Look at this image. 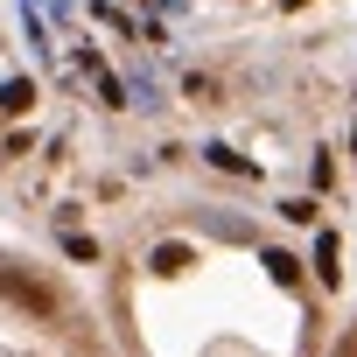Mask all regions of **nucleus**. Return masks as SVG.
Masks as SVG:
<instances>
[{
	"label": "nucleus",
	"instance_id": "nucleus-1",
	"mask_svg": "<svg viewBox=\"0 0 357 357\" xmlns=\"http://www.w3.org/2000/svg\"><path fill=\"white\" fill-rule=\"evenodd\" d=\"M315 0H0V204L29 218L133 197L168 105H225L204 43L287 22Z\"/></svg>",
	"mask_w": 357,
	"mask_h": 357
},
{
	"label": "nucleus",
	"instance_id": "nucleus-2",
	"mask_svg": "<svg viewBox=\"0 0 357 357\" xmlns=\"http://www.w3.org/2000/svg\"><path fill=\"white\" fill-rule=\"evenodd\" d=\"M84 245L119 357H322L308 259L231 197H119Z\"/></svg>",
	"mask_w": 357,
	"mask_h": 357
},
{
	"label": "nucleus",
	"instance_id": "nucleus-3",
	"mask_svg": "<svg viewBox=\"0 0 357 357\" xmlns=\"http://www.w3.org/2000/svg\"><path fill=\"white\" fill-rule=\"evenodd\" d=\"M0 357H119L98 294L22 238H0Z\"/></svg>",
	"mask_w": 357,
	"mask_h": 357
},
{
	"label": "nucleus",
	"instance_id": "nucleus-4",
	"mask_svg": "<svg viewBox=\"0 0 357 357\" xmlns=\"http://www.w3.org/2000/svg\"><path fill=\"white\" fill-rule=\"evenodd\" d=\"M322 357H357V322H350V329H343V336H336V343H329Z\"/></svg>",
	"mask_w": 357,
	"mask_h": 357
},
{
	"label": "nucleus",
	"instance_id": "nucleus-5",
	"mask_svg": "<svg viewBox=\"0 0 357 357\" xmlns=\"http://www.w3.org/2000/svg\"><path fill=\"white\" fill-rule=\"evenodd\" d=\"M350 147H357V140H350Z\"/></svg>",
	"mask_w": 357,
	"mask_h": 357
}]
</instances>
